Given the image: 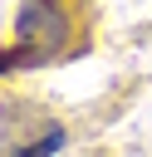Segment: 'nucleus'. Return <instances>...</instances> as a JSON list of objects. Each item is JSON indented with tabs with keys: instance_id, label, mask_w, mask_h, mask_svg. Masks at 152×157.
Returning a JSON list of instances; mask_svg holds the SVG:
<instances>
[{
	"instance_id": "nucleus-2",
	"label": "nucleus",
	"mask_w": 152,
	"mask_h": 157,
	"mask_svg": "<svg viewBox=\"0 0 152 157\" xmlns=\"http://www.w3.org/2000/svg\"><path fill=\"white\" fill-rule=\"evenodd\" d=\"M64 142H69V132H64V128H49V132H44L39 142H29V147H20L15 157H49V152H59Z\"/></svg>"
},
{
	"instance_id": "nucleus-1",
	"label": "nucleus",
	"mask_w": 152,
	"mask_h": 157,
	"mask_svg": "<svg viewBox=\"0 0 152 157\" xmlns=\"http://www.w3.org/2000/svg\"><path fill=\"white\" fill-rule=\"evenodd\" d=\"M69 34H74V20H69V5L64 0H25L20 15H15V64L20 69H34V64H49L69 49Z\"/></svg>"
}]
</instances>
